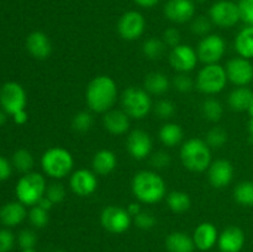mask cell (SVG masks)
<instances>
[{
	"mask_svg": "<svg viewBox=\"0 0 253 252\" xmlns=\"http://www.w3.org/2000/svg\"><path fill=\"white\" fill-rule=\"evenodd\" d=\"M86 105L96 114H105L113 109L118 100V85L109 76H98L91 79L85 91Z\"/></svg>",
	"mask_w": 253,
	"mask_h": 252,
	"instance_id": "obj_1",
	"label": "cell"
},
{
	"mask_svg": "<svg viewBox=\"0 0 253 252\" xmlns=\"http://www.w3.org/2000/svg\"><path fill=\"white\" fill-rule=\"evenodd\" d=\"M131 188L136 199L145 204L160 203L167 195L165 179L153 170H140L136 173Z\"/></svg>",
	"mask_w": 253,
	"mask_h": 252,
	"instance_id": "obj_2",
	"label": "cell"
},
{
	"mask_svg": "<svg viewBox=\"0 0 253 252\" xmlns=\"http://www.w3.org/2000/svg\"><path fill=\"white\" fill-rule=\"evenodd\" d=\"M180 161L190 172H205L212 162L210 146L200 138H189L180 148Z\"/></svg>",
	"mask_w": 253,
	"mask_h": 252,
	"instance_id": "obj_3",
	"label": "cell"
},
{
	"mask_svg": "<svg viewBox=\"0 0 253 252\" xmlns=\"http://www.w3.org/2000/svg\"><path fill=\"white\" fill-rule=\"evenodd\" d=\"M41 166L43 172L54 179H62L71 174L74 166L72 153L63 147L48 148L42 155Z\"/></svg>",
	"mask_w": 253,
	"mask_h": 252,
	"instance_id": "obj_4",
	"label": "cell"
},
{
	"mask_svg": "<svg viewBox=\"0 0 253 252\" xmlns=\"http://www.w3.org/2000/svg\"><path fill=\"white\" fill-rule=\"evenodd\" d=\"M46 179L42 174L29 172L20 178L16 184V197L20 203L27 207H35L46 194Z\"/></svg>",
	"mask_w": 253,
	"mask_h": 252,
	"instance_id": "obj_5",
	"label": "cell"
},
{
	"mask_svg": "<svg viewBox=\"0 0 253 252\" xmlns=\"http://www.w3.org/2000/svg\"><path fill=\"white\" fill-rule=\"evenodd\" d=\"M121 104H123V110L130 118L137 120L145 119L152 109L150 94L145 90V88H137V86H128L124 90Z\"/></svg>",
	"mask_w": 253,
	"mask_h": 252,
	"instance_id": "obj_6",
	"label": "cell"
},
{
	"mask_svg": "<svg viewBox=\"0 0 253 252\" xmlns=\"http://www.w3.org/2000/svg\"><path fill=\"white\" fill-rule=\"evenodd\" d=\"M227 82V74L225 67L219 63L205 64L199 71L197 77V88L202 93L214 95L225 89Z\"/></svg>",
	"mask_w": 253,
	"mask_h": 252,
	"instance_id": "obj_7",
	"label": "cell"
},
{
	"mask_svg": "<svg viewBox=\"0 0 253 252\" xmlns=\"http://www.w3.org/2000/svg\"><path fill=\"white\" fill-rule=\"evenodd\" d=\"M209 19L221 29H230L241 21L239 4L231 0H219L209 10Z\"/></svg>",
	"mask_w": 253,
	"mask_h": 252,
	"instance_id": "obj_8",
	"label": "cell"
},
{
	"mask_svg": "<svg viewBox=\"0 0 253 252\" xmlns=\"http://www.w3.org/2000/svg\"><path fill=\"white\" fill-rule=\"evenodd\" d=\"M100 222L106 231L111 234H124L132 222V216L124 208L110 205L101 211Z\"/></svg>",
	"mask_w": 253,
	"mask_h": 252,
	"instance_id": "obj_9",
	"label": "cell"
},
{
	"mask_svg": "<svg viewBox=\"0 0 253 252\" xmlns=\"http://www.w3.org/2000/svg\"><path fill=\"white\" fill-rule=\"evenodd\" d=\"M26 103V93L16 82L5 83L0 89V104L6 114L14 115L19 111L25 110Z\"/></svg>",
	"mask_w": 253,
	"mask_h": 252,
	"instance_id": "obj_10",
	"label": "cell"
},
{
	"mask_svg": "<svg viewBox=\"0 0 253 252\" xmlns=\"http://www.w3.org/2000/svg\"><path fill=\"white\" fill-rule=\"evenodd\" d=\"M226 42L219 35H207L200 40L197 53L199 61L204 64H215L224 57Z\"/></svg>",
	"mask_w": 253,
	"mask_h": 252,
	"instance_id": "obj_11",
	"label": "cell"
},
{
	"mask_svg": "<svg viewBox=\"0 0 253 252\" xmlns=\"http://www.w3.org/2000/svg\"><path fill=\"white\" fill-rule=\"evenodd\" d=\"M146 20L141 12L130 10L121 15L118 21V32L126 41H136L143 35Z\"/></svg>",
	"mask_w": 253,
	"mask_h": 252,
	"instance_id": "obj_12",
	"label": "cell"
},
{
	"mask_svg": "<svg viewBox=\"0 0 253 252\" xmlns=\"http://www.w3.org/2000/svg\"><path fill=\"white\" fill-rule=\"evenodd\" d=\"M226 74L229 82L236 86H247L253 82V64L251 59L235 57L227 61Z\"/></svg>",
	"mask_w": 253,
	"mask_h": 252,
	"instance_id": "obj_13",
	"label": "cell"
},
{
	"mask_svg": "<svg viewBox=\"0 0 253 252\" xmlns=\"http://www.w3.org/2000/svg\"><path fill=\"white\" fill-rule=\"evenodd\" d=\"M198 53L189 44H178L169 53V63L179 73H189L197 67Z\"/></svg>",
	"mask_w": 253,
	"mask_h": 252,
	"instance_id": "obj_14",
	"label": "cell"
},
{
	"mask_svg": "<svg viewBox=\"0 0 253 252\" xmlns=\"http://www.w3.org/2000/svg\"><path fill=\"white\" fill-rule=\"evenodd\" d=\"M165 16L175 24H185L195 16V1L193 0H168L163 7Z\"/></svg>",
	"mask_w": 253,
	"mask_h": 252,
	"instance_id": "obj_15",
	"label": "cell"
},
{
	"mask_svg": "<svg viewBox=\"0 0 253 252\" xmlns=\"http://www.w3.org/2000/svg\"><path fill=\"white\" fill-rule=\"evenodd\" d=\"M152 146L153 143L150 133L140 128L131 131L126 141V150L131 157L137 161L147 158L151 155Z\"/></svg>",
	"mask_w": 253,
	"mask_h": 252,
	"instance_id": "obj_16",
	"label": "cell"
},
{
	"mask_svg": "<svg viewBox=\"0 0 253 252\" xmlns=\"http://www.w3.org/2000/svg\"><path fill=\"white\" fill-rule=\"evenodd\" d=\"M69 185L74 194L79 195V197H89L95 193L96 188H98V178H96L94 170L82 168V169L72 173Z\"/></svg>",
	"mask_w": 253,
	"mask_h": 252,
	"instance_id": "obj_17",
	"label": "cell"
},
{
	"mask_svg": "<svg viewBox=\"0 0 253 252\" xmlns=\"http://www.w3.org/2000/svg\"><path fill=\"white\" fill-rule=\"evenodd\" d=\"M208 178L214 188L221 189L227 187L234 179V166L227 160L212 161L208 168Z\"/></svg>",
	"mask_w": 253,
	"mask_h": 252,
	"instance_id": "obj_18",
	"label": "cell"
},
{
	"mask_svg": "<svg viewBox=\"0 0 253 252\" xmlns=\"http://www.w3.org/2000/svg\"><path fill=\"white\" fill-rule=\"evenodd\" d=\"M246 236L241 227L229 226L219 234L217 246L221 252H240L245 246Z\"/></svg>",
	"mask_w": 253,
	"mask_h": 252,
	"instance_id": "obj_19",
	"label": "cell"
},
{
	"mask_svg": "<svg viewBox=\"0 0 253 252\" xmlns=\"http://www.w3.org/2000/svg\"><path fill=\"white\" fill-rule=\"evenodd\" d=\"M219 232L211 222H202L197 226L193 234L195 247L200 251H209L217 244Z\"/></svg>",
	"mask_w": 253,
	"mask_h": 252,
	"instance_id": "obj_20",
	"label": "cell"
},
{
	"mask_svg": "<svg viewBox=\"0 0 253 252\" xmlns=\"http://www.w3.org/2000/svg\"><path fill=\"white\" fill-rule=\"evenodd\" d=\"M104 127L111 133V135H124L130 128V116L124 110L119 109H111L103 116Z\"/></svg>",
	"mask_w": 253,
	"mask_h": 252,
	"instance_id": "obj_21",
	"label": "cell"
},
{
	"mask_svg": "<svg viewBox=\"0 0 253 252\" xmlns=\"http://www.w3.org/2000/svg\"><path fill=\"white\" fill-rule=\"evenodd\" d=\"M27 51L37 59H46L52 52V43L48 36L42 31H35L27 36Z\"/></svg>",
	"mask_w": 253,
	"mask_h": 252,
	"instance_id": "obj_22",
	"label": "cell"
},
{
	"mask_svg": "<svg viewBox=\"0 0 253 252\" xmlns=\"http://www.w3.org/2000/svg\"><path fill=\"white\" fill-rule=\"evenodd\" d=\"M26 215V208L22 203H7L0 209V221L6 226H16L24 221Z\"/></svg>",
	"mask_w": 253,
	"mask_h": 252,
	"instance_id": "obj_23",
	"label": "cell"
},
{
	"mask_svg": "<svg viewBox=\"0 0 253 252\" xmlns=\"http://www.w3.org/2000/svg\"><path fill=\"white\" fill-rule=\"evenodd\" d=\"M91 166H93V170L95 174L108 175L118 166V158L113 151L100 150L94 155Z\"/></svg>",
	"mask_w": 253,
	"mask_h": 252,
	"instance_id": "obj_24",
	"label": "cell"
},
{
	"mask_svg": "<svg viewBox=\"0 0 253 252\" xmlns=\"http://www.w3.org/2000/svg\"><path fill=\"white\" fill-rule=\"evenodd\" d=\"M235 51L240 57L252 59L253 58V26H249L241 29L239 34L235 37Z\"/></svg>",
	"mask_w": 253,
	"mask_h": 252,
	"instance_id": "obj_25",
	"label": "cell"
},
{
	"mask_svg": "<svg viewBox=\"0 0 253 252\" xmlns=\"http://www.w3.org/2000/svg\"><path fill=\"white\" fill-rule=\"evenodd\" d=\"M166 247L168 252H194L195 244L193 237L184 232H172L166 239Z\"/></svg>",
	"mask_w": 253,
	"mask_h": 252,
	"instance_id": "obj_26",
	"label": "cell"
},
{
	"mask_svg": "<svg viewBox=\"0 0 253 252\" xmlns=\"http://www.w3.org/2000/svg\"><path fill=\"white\" fill-rule=\"evenodd\" d=\"M170 82L162 72H151L146 76L143 82V88L148 94L162 95L169 89Z\"/></svg>",
	"mask_w": 253,
	"mask_h": 252,
	"instance_id": "obj_27",
	"label": "cell"
},
{
	"mask_svg": "<svg viewBox=\"0 0 253 252\" xmlns=\"http://www.w3.org/2000/svg\"><path fill=\"white\" fill-rule=\"evenodd\" d=\"M253 99V90L247 86H236L229 94L227 103L235 111H247Z\"/></svg>",
	"mask_w": 253,
	"mask_h": 252,
	"instance_id": "obj_28",
	"label": "cell"
},
{
	"mask_svg": "<svg viewBox=\"0 0 253 252\" xmlns=\"http://www.w3.org/2000/svg\"><path fill=\"white\" fill-rule=\"evenodd\" d=\"M183 128L180 125L174 123H167L161 127L160 133V140L167 147H174V146L179 145L180 141L183 140Z\"/></svg>",
	"mask_w": 253,
	"mask_h": 252,
	"instance_id": "obj_29",
	"label": "cell"
},
{
	"mask_svg": "<svg viewBox=\"0 0 253 252\" xmlns=\"http://www.w3.org/2000/svg\"><path fill=\"white\" fill-rule=\"evenodd\" d=\"M167 205L173 212L182 214V212L189 210L190 205H192V200H190V197L185 192L174 190V192H170L167 195Z\"/></svg>",
	"mask_w": 253,
	"mask_h": 252,
	"instance_id": "obj_30",
	"label": "cell"
},
{
	"mask_svg": "<svg viewBox=\"0 0 253 252\" xmlns=\"http://www.w3.org/2000/svg\"><path fill=\"white\" fill-rule=\"evenodd\" d=\"M234 198L236 203L242 207H253V182L251 180L240 182L234 189Z\"/></svg>",
	"mask_w": 253,
	"mask_h": 252,
	"instance_id": "obj_31",
	"label": "cell"
},
{
	"mask_svg": "<svg viewBox=\"0 0 253 252\" xmlns=\"http://www.w3.org/2000/svg\"><path fill=\"white\" fill-rule=\"evenodd\" d=\"M202 111L207 120L211 121V123H216V121H219L222 118L224 106H222V104L217 99L209 98L203 103Z\"/></svg>",
	"mask_w": 253,
	"mask_h": 252,
	"instance_id": "obj_32",
	"label": "cell"
},
{
	"mask_svg": "<svg viewBox=\"0 0 253 252\" xmlns=\"http://www.w3.org/2000/svg\"><path fill=\"white\" fill-rule=\"evenodd\" d=\"M166 43L161 41L160 39L156 37H151V39L146 40L142 44V52L148 59H158L162 57L165 53Z\"/></svg>",
	"mask_w": 253,
	"mask_h": 252,
	"instance_id": "obj_33",
	"label": "cell"
},
{
	"mask_svg": "<svg viewBox=\"0 0 253 252\" xmlns=\"http://www.w3.org/2000/svg\"><path fill=\"white\" fill-rule=\"evenodd\" d=\"M12 163L17 170L22 173H29L34 167V156L27 150H19L12 156Z\"/></svg>",
	"mask_w": 253,
	"mask_h": 252,
	"instance_id": "obj_34",
	"label": "cell"
},
{
	"mask_svg": "<svg viewBox=\"0 0 253 252\" xmlns=\"http://www.w3.org/2000/svg\"><path fill=\"white\" fill-rule=\"evenodd\" d=\"M93 126V116L88 111H81L76 114L72 120V127L77 132H86Z\"/></svg>",
	"mask_w": 253,
	"mask_h": 252,
	"instance_id": "obj_35",
	"label": "cell"
},
{
	"mask_svg": "<svg viewBox=\"0 0 253 252\" xmlns=\"http://www.w3.org/2000/svg\"><path fill=\"white\" fill-rule=\"evenodd\" d=\"M227 142V132L220 126H215L207 133V143L210 147L220 148Z\"/></svg>",
	"mask_w": 253,
	"mask_h": 252,
	"instance_id": "obj_36",
	"label": "cell"
},
{
	"mask_svg": "<svg viewBox=\"0 0 253 252\" xmlns=\"http://www.w3.org/2000/svg\"><path fill=\"white\" fill-rule=\"evenodd\" d=\"M29 219L31 221V224L34 225L37 229H42V227L46 226L48 224V211L44 209H42L39 205H35L31 208L29 212Z\"/></svg>",
	"mask_w": 253,
	"mask_h": 252,
	"instance_id": "obj_37",
	"label": "cell"
},
{
	"mask_svg": "<svg viewBox=\"0 0 253 252\" xmlns=\"http://www.w3.org/2000/svg\"><path fill=\"white\" fill-rule=\"evenodd\" d=\"M211 20L207 16H197L192 20V32L198 36H207L211 30Z\"/></svg>",
	"mask_w": 253,
	"mask_h": 252,
	"instance_id": "obj_38",
	"label": "cell"
},
{
	"mask_svg": "<svg viewBox=\"0 0 253 252\" xmlns=\"http://www.w3.org/2000/svg\"><path fill=\"white\" fill-rule=\"evenodd\" d=\"M155 113L161 119H170L175 113V105L168 99H161L155 104Z\"/></svg>",
	"mask_w": 253,
	"mask_h": 252,
	"instance_id": "obj_39",
	"label": "cell"
},
{
	"mask_svg": "<svg viewBox=\"0 0 253 252\" xmlns=\"http://www.w3.org/2000/svg\"><path fill=\"white\" fill-rule=\"evenodd\" d=\"M44 197L48 198L53 204H59L66 198V189L61 183H52L47 187Z\"/></svg>",
	"mask_w": 253,
	"mask_h": 252,
	"instance_id": "obj_40",
	"label": "cell"
},
{
	"mask_svg": "<svg viewBox=\"0 0 253 252\" xmlns=\"http://www.w3.org/2000/svg\"><path fill=\"white\" fill-rule=\"evenodd\" d=\"M173 86L177 89L180 93H188L193 89L194 83H193V79L188 76L187 73H178L177 76L173 78Z\"/></svg>",
	"mask_w": 253,
	"mask_h": 252,
	"instance_id": "obj_41",
	"label": "cell"
},
{
	"mask_svg": "<svg viewBox=\"0 0 253 252\" xmlns=\"http://www.w3.org/2000/svg\"><path fill=\"white\" fill-rule=\"evenodd\" d=\"M133 222H135V225L138 227V229L150 230L152 229V227H155L156 222H157V219H156L151 212L141 211L140 214L133 216Z\"/></svg>",
	"mask_w": 253,
	"mask_h": 252,
	"instance_id": "obj_42",
	"label": "cell"
},
{
	"mask_svg": "<svg viewBox=\"0 0 253 252\" xmlns=\"http://www.w3.org/2000/svg\"><path fill=\"white\" fill-rule=\"evenodd\" d=\"M241 20L249 26H253V0H240L239 2Z\"/></svg>",
	"mask_w": 253,
	"mask_h": 252,
	"instance_id": "obj_43",
	"label": "cell"
},
{
	"mask_svg": "<svg viewBox=\"0 0 253 252\" xmlns=\"http://www.w3.org/2000/svg\"><path fill=\"white\" fill-rule=\"evenodd\" d=\"M37 236L32 230H22L19 235V245L22 250L34 249L36 246Z\"/></svg>",
	"mask_w": 253,
	"mask_h": 252,
	"instance_id": "obj_44",
	"label": "cell"
},
{
	"mask_svg": "<svg viewBox=\"0 0 253 252\" xmlns=\"http://www.w3.org/2000/svg\"><path fill=\"white\" fill-rule=\"evenodd\" d=\"M170 163V156L165 151H158V152L153 153L151 157V165L157 169H162V168L168 167Z\"/></svg>",
	"mask_w": 253,
	"mask_h": 252,
	"instance_id": "obj_45",
	"label": "cell"
},
{
	"mask_svg": "<svg viewBox=\"0 0 253 252\" xmlns=\"http://www.w3.org/2000/svg\"><path fill=\"white\" fill-rule=\"evenodd\" d=\"M14 235L9 230H0V252H9L14 247Z\"/></svg>",
	"mask_w": 253,
	"mask_h": 252,
	"instance_id": "obj_46",
	"label": "cell"
},
{
	"mask_svg": "<svg viewBox=\"0 0 253 252\" xmlns=\"http://www.w3.org/2000/svg\"><path fill=\"white\" fill-rule=\"evenodd\" d=\"M163 42L166 43V46L169 47H175L178 44H180V34L177 29L174 27H169V29L166 30L163 32Z\"/></svg>",
	"mask_w": 253,
	"mask_h": 252,
	"instance_id": "obj_47",
	"label": "cell"
},
{
	"mask_svg": "<svg viewBox=\"0 0 253 252\" xmlns=\"http://www.w3.org/2000/svg\"><path fill=\"white\" fill-rule=\"evenodd\" d=\"M10 174H11V166L7 160L0 156V180L7 179Z\"/></svg>",
	"mask_w": 253,
	"mask_h": 252,
	"instance_id": "obj_48",
	"label": "cell"
},
{
	"mask_svg": "<svg viewBox=\"0 0 253 252\" xmlns=\"http://www.w3.org/2000/svg\"><path fill=\"white\" fill-rule=\"evenodd\" d=\"M160 1L161 0H133V2H135L137 6L145 7V9H151V7L156 6Z\"/></svg>",
	"mask_w": 253,
	"mask_h": 252,
	"instance_id": "obj_49",
	"label": "cell"
},
{
	"mask_svg": "<svg viewBox=\"0 0 253 252\" xmlns=\"http://www.w3.org/2000/svg\"><path fill=\"white\" fill-rule=\"evenodd\" d=\"M12 116H14V121L17 124V125H24V124H26L27 120H29V116H27L26 110L19 111V113L14 114Z\"/></svg>",
	"mask_w": 253,
	"mask_h": 252,
	"instance_id": "obj_50",
	"label": "cell"
},
{
	"mask_svg": "<svg viewBox=\"0 0 253 252\" xmlns=\"http://www.w3.org/2000/svg\"><path fill=\"white\" fill-rule=\"evenodd\" d=\"M126 210H127L128 214H130L131 216H136V215L140 214V212L142 211V209H141V205L138 204V203H131Z\"/></svg>",
	"mask_w": 253,
	"mask_h": 252,
	"instance_id": "obj_51",
	"label": "cell"
},
{
	"mask_svg": "<svg viewBox=\"0 0 253 252\" xmlns=\"http://www.w3.org/2000/svg\"><path fill=\"white\" fill-rule=\"evenodd\" d=\"M37 205H39V207H41L42 209H44V210H47V211H48V210L52 209V207H53L54 204L51 202V200L48 199V198L43 197L41 200H40L39 204H37Z\"/></svg>",
	"mask_w": 253,
	"mask_h": 252,
	"instance_id": "obj_52",
	"label": "cell"
},
{
	"mask_svg": "<svg viewBox=\"0 0 253 252\" xmlns=\"http://www.w3.org/2000/svg\"><path fill=\"white\" fill-rule=\"evenodd\" d=\"M5 121H6V115H5V113L0 111V126L4 125Z\"/></svg>",
	"mask_w": 253,
	"mask_h": 252,
	"instance_id": "obj_53",
	"label": "cell"
},
{
	"mask_svg": "<svg viewBox=\"0 0 253 252\" xmlns=\"http://www.w3.org/2000/svg\"><path fill=\"white\" fill-rule=\"evenodd\" d=\"M249 131H250V133H251V136L253 137V118H251V120H250Z\"/></svg>",
	"mask_w": 253,
	"mask_h": 252,
	"instance_id": "obj_54",
	"label": "cell"
},
{
	"mask_svg": "<svg viewBox=\"0 0 253 252\" xmlns=\"http://www.w3.org/2000/svg\"><path fill=\"white\" fill-rule=\"evenodd\" d=\"M247 113L250 114V116H251V118H253V99H252L251 104H250V108H249V110H247Z\"/></svg>",
	"mask_w": 253,
	"mask_h": 252,
	"instance_id": "obj_55",
	"label": "cell"
},
{
	"mask_svg": "<svg viewBox=\"0 0 253 252\" xmlns=\"http://www.w3.org/2000/svg\"><path fill=\"white\" fill-rule=\"evenodd\" d=\"M22 252H36L34 249H30V250H22Z\"/></svg>",
	"mask_w": 253,
	"mask_h": 252,
	"instance_id": "obj_56",
	"label": "cell"
},
{
	"mask_svg": "<svg viewBox=\"0 0 253 252\" xmlns=\"http://www.w3.org/2000/svg\"><path fill=\"white\" fill-rule=\"evenodd\" d=\"M193 1H197V2H204L205 0H193Z\"/></svg>",
	"mask_w": 253,
	"mask_h": 252,
	"instance_id": "obj_57",
	"label": "cell"
},
{
	"mask_svg": "<svg viewBox=\"0 0 253 252\" xmlns=\"http://www.w3.org/2000/svg\"><path fill=\"white\" fill-rule=\"evenodd\" d=\"M53 252H67V251H63V250H56V251H53Z\"/></svg>",
	"mask_w": 253,
	"mask_h": 252,
	"instance_id": "obj_58",
	"label": "cell"
}]
</instances>
